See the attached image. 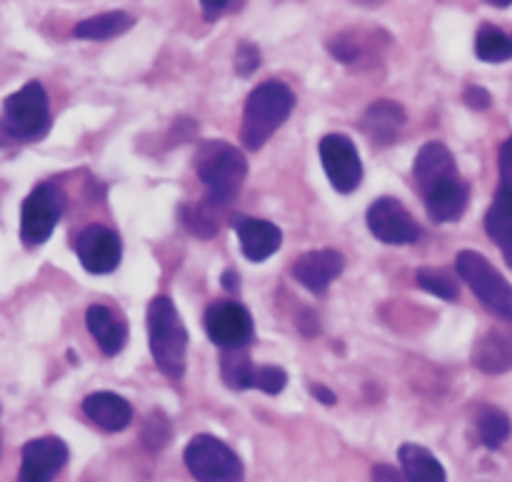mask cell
Wrapping results in <instances>:
<instances>
[{
    "mask_svg": "<svg viewBox=\"0 0 512 482\" xmlns=\"http://www.w3.org/2000/svg\"><path fill=\"white\" fill-rule=\"evenodd\" d=\"M198 178L208 188V200L228 208L240 195L248 175V160L240 148L225 140H203L193 155Z\"/></svg>",
    "mask_w": 512,
    "mask_h": 482,
    "instance_id": "1",
    "label": "cell"
},
{
    "mask_svg": "<svg viewBox=\"0 0 512 482\" xmlns=\"http://www.w3.org/2000/svg\"><path fill=\"white\" fill-rule=\"evenodd\" d=\"M295 108V93L280 80H265L245 100L240 143L248 150H260L275 130L290 118Z\"/></svg>",
    "mask_w": 512,
    "mask_h": 482,
    "instance_id": "2",
    "label": "cell"
},
{
    "mask_svg": "<svg viewBox=\"0 0 512 482\" xmlns=\"http://www.w3.org/2000/svg\"><path fill=\"white\" fill-rule=\"evenodd\" d=\"M148 340L150 355L160 373L170 380L185 375V355H188V330L180 320L178 308L170 298L158 295L148 305Z\"/></svg>",
    "mask_w": 512,
    "mask_h": 482,
    "instance_id": "3",
    "label": "cell"
},
{
    "mask_svg": "<svg viewBox=\"0 0 512 482\" xmlns=\"http://www.w3.org/2000/svg\"><path fill=\"white\" fill-rule=\"evenodd\" d=\"M455 268L465 285H470V290L478 295L480 303L500 320L512 325V285L495 270V265L475 250H460L455 258Z\"/></svg>",
    "mask_w": 512,
    "mask_h": 482,
    "instance_id": "4",
    "label": "cell"
},
{
    "mask_svg": "<svg viewBox=\"0 0 512 482\" xmlns=\"http://www.w3.org/2000/svg\"><path fill=\"white\" fill-rule=\"evenodd\" d=\"M3 130L15 140H40L50 130V103L43 83L30 80L3 103Z\"/></svg>",
    "mask_w": 512,
    "mask_h": 482,
    "instance_id": "5",
    "label": "cell"
},
{
    "mask_svg": "<svg viewBox=\"0 0 512 482\" xmlns=\"http://www.w3.org/2000/svg\"><path fill=\"white\" fill-rule=\"evenodd\" d=\"M185 465L198 482H243V460L213 435H195L185 448Z\"/></svg>",
    "mask_w": 512,
    "mask_h": 482,
    "instance_id": "6",
    "label": "cell"
},
{
    "mask_svg": "<svg viewBox=\"0 0 512 482\" xmlns=\"http://www.w3.org/2000/svg\"><path fill=\"white\" fill-rule=\"evenodd\" d=\"M65 210V195L58 185L40 183L30 190L20 208V240L25 248H38L53 235Z\"/></svg>",
    "mask_w": 512,
    "mask_h": 482,
    "instance_id": "7",
    "label": "cell"
},
{
    "mask_svg": "<svg viewBox=\"0 0 512 482\" xmlns=\"http://www.w3.org/2000/svg\"><path fill=\"white\" fill-rule=\"evenodd\" d=\"M318 155L330 185L338 193L348 195L353 190H358V185L363 183V160H360L358 148H355V143L348 135H325L318 143Z\"/></svg>",
    "mask_w": 512,
    "mask_h": 482,
    "instance_id": "8",
    "label": "cell"
},
{
    "mask_svg": "<svg viewBox=\"0 0 512 482\" xmlns=\"http://www.w3.org/2000/svg\"><path fill=\"white\" fill-rule=\"evenodd\" d=\"M205 333L218 348H248L253 340V318L240 303H213L205 310Z\"/></svg>",
    "mask_w": 512,
    "mask_h": 482,
    "instance_id": "9",
    "label": "cell"
},
{
    "mask_svg": "<svg viewBox=\"0 0 512 482\" xmlns=\"http://www.w3.org/2000/svg\"><path fill=\"white\" fill-rule=\"evenodd\" d=\"M368 228L385 245H410L420 238V225L395 198H378L370 205Z\"/></svg>",
    "mask_w": 512,
    "mask_h": 482,
    "instance_id": "10",
    "label": "cell"
},
{
    "mask_svg": "<svg viewBox=\"0 0 512 482\" xmlns=\"http://www.w3.org/2000/svg\"><path fill=\"white\" fill-rule=\"evenodd\" d=\"M75 253H78L80 265L93 275H108L123 260V243L118 233L105 225L93 223L85 230H80L75 240Z\"/></svg>",
    "mask_w": 512,
    "mask_h": 482,
    "instance_id": "11",
    "label": "cell"
},
{
    "mask_svg": "<svg viewBox=\"0 0 512 482\" xmlns=\"http://www.w3.org/2000/svg\"><path fill=\"white\" fill-rule=\"evenodd\" d=\"M68 445L60 438H35L23 445L20 453L18 482H53L55 475L68 465Z\"/></svg>",
    "mask_w": 512,
    "mask_h": 482,
    "instance_id": "12",
    "label": "cell"
},
{
    "mask_svg": "<svg viewBox=\"0 0 512 482\" xmlns=\"http://www.w3.org/2000/svg\"><path fill=\"white\" fill-rule=\"evenodd\" d=\"M345 270V258L338 250H310L293 263V278L310 293L323 295Z\"/></svg>",
    "mask_w": 512,
    "mask_h": 482,
    "instance_id": "13",
    "label": "cell"
},
{
    "mask_svg": "<svg viewBox=\"0 0 512 482\" xmlns=\"http://www.w3.org/2000/svg\"><path fill=\"white\" fill-rule=\"evenodd\" d=\"M458 163H455V155L450 153L448 145L438 143H425L420 148V153L415 155V165H413V178L418 183L420 195L428 193L430 188L435 185L445 183L450 178H458Z\"/></svg>",
    "mask_w": 512,
    "mask_h": 482,
    "instance_id": "14",
    "label": "cell"
},
{
    "mask_svg": "<svg viewBox=\"0 0 512 482\" xmlns=\"http://www.w3.org/2000/svg\"><path fill=\"white\" fill-rule=\"evenodd\" d=\"M425 210L433 223H455L465 215L470 203V188L463 178H450L423 193Z\"/></svg>",
    "mask_w": 512,
    "mask_h": 482,
    "instance_id": "15",
    "label": "cell"
},
{
    "mask_svg": "<svg viewBox=\"0 0 512 482\" xmlns=\"http://www.w3.org/2000/svg\"><path fill=\"white\" fill-rule=\"evenodd\" d=\"M235 233H238L240 250L250 263H263L270 255H275L283 245V233L275 223L260 218H240L235 220Z\"/></svg>",
    "mask_w": 512,
    "mask_h": 482,
    "instance_id": "16",
    "label": "cell"
},
{
    "mask_svg": "<svg viewBox=\"0 0 512 482\" xmlns=\"http://www.w3.org/2000/svg\"><path fill=\"white\" fill-rule=\"evenodd\" d=\"M85 325H88L90 335L98 343V348L108 358H115V355L123 353L125 343H128V325L108 305H90L88 313H85Z\"/></svg>",
    "mask_w": 512,
    "mask_h": 482,
    "instance_id": "17",
    "label": "cell"
},
{
    "mask_svg": "<svg viewBox=\"0 0 512 482\" xmlns=\"http://www.w3.org/2000/svg\"><path fill=\"white\" fill-rule=\"evenodd\" d=\"M405 120H408V115H405L403 105L395 103V100H375V103L365 110L363 123L360 125H363L365 135H368L375 145L385 148V145L395 143V138H398L400 130H403Z\"/></svg>",
    "mask_w": 512,
    "mask_h": 482,
    "instance_id": "18",
    "label": "cell"
},
{
    "mask_svg": "<svg viewBox=\"0 0 512 482\" xmlns=\"http://www.w3.org/2000/svg\"><path fill=\"white\" fill-rule=\"evenodd\" d=\"M83 413L100 430L120 433L133 420V405L115 393H93L83 400Z\"/></svg>",
    "mask_w": 512,
    "mask_h": 482,
    "instance_id": "19",
    "label": "cell"
},
{
    "mask_svg": "<svg viewBox=\"0 0 512 482\" xmlns=\"http://www.w3.org/2000/svg\"><path fill=\"white\" fill-rule=\"evenodd\" d=\"M473 365L488 375L512 370V330H490L475 343Z\"/></svg>",
    "mask_w": 512,
    "mask_h": 482,
    "instance_id": "20",
    "label": "cell"
},
{
    "mask_svg": "<svg viewBox=\"0 0 512 482\" xmlns=\"http://www.w3.org/2000/svg\"><path fill=\"white\" fill-rule=\"evenodd\" d=\"M485 233L503 253L505 263L512 270V193L498 188L493 205L485 213Z\"/></svg>",
    "mask_w": 512,
    "mask_h": 482,
    "instance_id": "21",
    "label": "cell"
},
{
    "mask_svg": "<svg viewBox=\"0 0 512 482\" xmlns=\"http://www.w3.org/2000/svg\"><path fill=\"white\" fill-rule=\"evenodd\" d=\"M400 468L408 482H448L445 468L428 448L415 443H405L398 450Z\"/></svg>",
    "mask_w": 512,
    "mask_h": 482,
    "instance_id": "22",
    "label": "cell"
},
{
    "mask_svg": "<svg viewBox=\"0 0 512 482\" xmlns=\"http://www.w3.org/2000/svg\"><path fill=\"white\" fill-rule=\"evenodd\" d=\"M133 25H135L133 15H128L125 10H110V13L93 15V18L75 25L73 35L83 40H108V38H118V35L128 33Z\"/></svg>",
    "mask_w": 512,
    "mask_h": 482,
    "instance_id": "23",
    "label": "cell"
},
{
    "mask_svg": "<svg viewBox=\"0 0 512 482\" xmlns=\"http://www.w3.org/2000/svg\"><path fill=\"white\" fill-rule=\"evenodd\" d=\"M220 373H223L225 385H228L230 390L253 388L255 365L253 360H250L248 348L223 350V355H220Z\"/></svg>",
    "mask_w": 512,
    "mask_h": 482,
    "instance_id": "24",
    "label": "cell"
},
{
    "mask_svg": "<svg viewBox=\"0 0 512 482\" xmlns=\"http://www.w3.org/2000/svg\"><path fill=\"white\" fill-rule=\"evenodd\" d=\"M475 55L483 63H505L512 58V38L495 25H480L478 35H475Z\"/></svg>",
    "mask_w": 512,
    "mask_h": 482,
    "instance_id": "25",
    "label": "cell"
},
{
    "mask_svg": "<svg viewBox=\"0 0 512 482\" xmlns=\"http://www.w3.org/2000/svg\"><path fill=\"white\" fill-rule=\"evenodd\" d=\"M220 210H223V205L213 203L208 198L198 205H188V208H183L185 228L193 235H198V238H213L220 230Z\"/></svg>",
    "mask_w": 512,
    "mask_h": 482,
    "instance_id": "26",
    "label": "cell"
},
{
    "mask_svg": "<svg viewBox=\"0 0 512 482\" xmlns=\"http://www.w3.org/2000/svg\"><path fill=\"white\" fill-rule=\"evenodd\" d=\"M478 435H480V443L490 450H498L505 440L510 438L512 433V423L508 415L498 408H483L478 415Z\"/></svg>",
    "mask_w": 512,
    "mask_h": 482,
    "instance_id": "27",
    "label": "cell"
},
{
    "mask_svg": "<svg viewBox=\"0 0 512 482\" xmlns=\"http://www.w3.org/2000/svg\"><path fill=\"white\" fill-rule=\"evenodd\" d=\"M415 280H418V285L423 290H428L430 295H435V298L440 300H458V283H455L453 278H450L445 270H438V268H420L418 273H415Z\"/></svg>",
    "mask_w": 512,
    "mask_h": 482,
    "instance_id": "28",
    "label": "cell"
},
{
    "mask_svg": "<svg viewBox=\"0 0 512 482\" xmlns=\"http://www.w3.org/2000/svg\"><path fill=\"white\" fill-rule=\"evenodd\" d=\"M170 438H173V430H170V420L165 418V413L160 410H153L148 415L143 425V433H140V440L148 450H163L168 448Z\"/></svg>",
    "mask_w": 512,
    "mask_h": 482,
    "instance_id": "29",
    "label": "cell"
},
{
    "mask_svg": "<svg viewBox=\"0 0 512 482\" xmlns=\"http://www.w3.org/2000/svg\"><path fill=\"white\" fill-rule=\"evenodd\" d=\"M288 385V373L278 365H260L255 368L253 375V388L263 390L265 395H280Z\"/></svg>",
    "mask_w": 512,
    "mask_h": 482,
    "instance_id": "30",
    "label": "cell"
},
{
    "mask_svg": "<svg viewBox=\"0 0 512 482\" xmlns=\"http://www.w3.org/2000/svg\"><path fill=\"white\" fill-rule=\"evenodd\" d=\"M260 65V50L255 48L253 43H240L238 50H235V73L248 78L258 70Z\"/></svg>",
    "mask_w": 512,
    "mask_h": 482,
    "instance_id": "31",
    "label": "cell"
},
{
    "mask_svg": "<svg viewBox=\"0 0 512 482\" xmlns=\"http://www.w3.org/2000/svg\"><path fill=\"white\" fill-rule=\"evenodd\" d=\"M498 165H500V188L510 190L512 193V135L503 145H500Z\"/></svg>",
    "mask_w": 512,
    "mask_h": 482,
    "instance_id": "32",
    "label": "cell"
},
{
    "mask_svg": "<svg viewBox=\"0 0 512 482\" xmlns=\"http://www.w3.org/2000/svg\"><path fill=\"white\" fill-rule=\"evenodd\" d=\"M463 100L468 108L473 110H488L493 105V95L483 88V85H468L463 93Z\"/></svg>",
    "mask_w": 512,
    "mask_h": 482,
    "instance_id": "33",
    "label": "cell"
},
{
    "mask_svg": "<svg viewBox=\"0 0 512 482\" xmlns=\"http://www.w3.org/2000/svg\"><path fill=\"white\" fill-rule=\"evenodd\" d=\"M228 5H233V3H228V0H203V3H200V8H203L205 20H215L218 15H223L225 10H228Z\"/></svg>",
    "mask_w": 512,
    "mask_h": 482,
    "instance_id": "34",
    "label": "cell"
},
{
    "mask_svg": "<svg viewBox=\"0 0 512 482\" xmlns=\"http://www.w3.org/2000/svg\"><path fill=\"white\" fill-rule=\"evenodd\" d=\"M310 395H313V398L318 400V403L328 405V408H333V405L338 403V398H335L333 390L325 388V385H320V383H313V385H310Z\"/></svg>",
    "mask_w": 512,
    "mask_h": 482,
    "instance_id": "35",
    "label": "cell"
},
{
    "mask_svg": "<svg viewBox=\"0 0 512 482\" xmlns=\"http://www.w3.org/2000/svg\"><path fill=\"white\" fill-rule=\"evenodd\" d=\"M373 482H403V480H400V475L395 473L393 468H388V465H378V468L373 470Z\"/></svg>",
    "mask_w": 512,
    "mask_h": 482,
    "instance_id": "36",
    "label": "cell"
},
{
    "mask_svg": "<svg viewBox=\"0 0 512 482\" xmlns=\"http://www.w3.org/2000/svg\"><path fill=\"white\" fill-rule=\"evenodd\" d=\"M220 280H223V285L228 290H238V285H240V278H238V273H235V270H225L223 278H220Z\"/></svg>",
    "mask_w": 512,
    "mask_h": 482,
    "instance_id": "37",
    "label": "cell"
},
{
    "mask_svg": "<svg viewBox=\"0 0 512 482\" xmlns=\"http://www.w3.org/2000/svg\"><path fill=\"white\" fill-rule=\"evenodd\" d=\"M488 5H495V8H510L512 0H490Z\"/></svg>",
    "mask_w": 512,
    "mask_h": 482,
    "instance_id": "38",
    "label": "cell"
}]
</instances>
